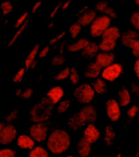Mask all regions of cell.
Listing matches in <instances>:
<instances>
[{"label": "cell", "instance_id": "ffe728a7", "mask_svg": "<svg viewBox=\"0 0 139 157\" xmlns=\"http://www.w3.org/2000/svg\"><path fill=\"white\" fill-rule=\"evenodd\" d=\"M90 43V41L86 38H81L74 43L69 44L67 47V49L69 52H80V51L82 52Z\"/></svg>", "mask_w": 139, "mask_h": 157}, {"label": "cell", "instance_id": "4316f807", "mask_svg": "<svg viewBox=\"0 0 139 157\" xmlns=\"http://www.w3.org/2000/svg\"><path fill=\"white\" fill-rule=\"evenodd\" d=\"M81 27L80 24L77 22V23L73 24L72 25L69 27V33H70L71 36L73 37V38H76L79 35L81 30Z\"/></svg>", "mask_w": 139, "mask_h": 157}, {"label": "cell", "instance_id": "9f6ffc18", "mask_svg": "<svg viewBox=\"0 0 139 157\" xmlns=\"http://www.w3.org/2000/svg\"><path fill=\"white\" fill-rule=\"evenodd\" d=\"M116 157H121V154H120V153H119V154H118L117 156H116Z\"/></svg>", "mask_w": 139, "mask_h": 157}, {"label": "cell", "instance_id": "7a4b0ae2", "mask_svg": "<svg viewBox=\"0 0 139 157\" xmlns=\"http://www.w3.org/2000/svg\"><path fill=\"white\" fill-rule=\"evenodd\" d=\"M54 104L48 98H41L29 111V119L34 123L45 122L51 117Z\"/></svg>", "mask_w": 139, "mask_h": 157}, {"label": "cell", "instance_id": "7dc6e473", "mask_svg": "<svg viewBox=\"0 0 139 157\" xmlns=\"http://www.w3.org/2000/svg\"><path fill=\"white\" fill-rule=\"evenodd\" d=\"M61 6H62V2H60V3H59V4L57 5L56 7H54V9L53 10V11H52L51 14V16H50V18H51V19H52V18H54V16L56 15L57 12H58V10H59V8L61 7Z\"/></svg>", "mask_w": 139, "mask_h": 157}, {"label": "cell", "instance_id": "9c48e42d", "mask_svg": "<svg viewBox=\"0 0 139 157\" xmlns=\"http://www.w3.org/2000/svg\"><path fill=\"white\" fill-rule=\"evenodd\" d=\"M17 131L12 124H7L0 130V143L2 145H7L17 138Z\"/></svg>", "mask_w": 139, "mask_h": 157}, {"label": "cell", "instance_id": "44dd1931", "mask_svg": "<svg viewBox=\"0 0 139 157\" xmlns=\"http://www.w3.org/2000/svg\"><path fill=\"white\" fill-rule=\"evenodd\" d=\"M99 45H98L96 42H90L87 47L81 52V55L83 56L87 57L90 59H92L94 57H96L98 56V52L99 51Z\"/></svg>", "mask_w": 139, "mask_h": 157}, {"label": "cell", "instance_id": "6f0895ef", "mask_svg": "<svg viewBox=\"0 0 139 157\" xmlns=\"http://www.w3.org/2000/svg\"><path fill=\"white\" fill-rule=\"evenodd\" d=\"M66 157H76V156H73V155H68V156Z\"/></svg>", "mask_w": 139, "mask_h": 157}, {"label": "cell", "instance_id": "ab89813d", "mask_svg": "<svg viewBox=\"0 0 139 157\" xmlns=\"http://www.w3.org/2000/svg\"><path fill=\"white\" fill-rule=\"evenodd\" d=\"M17 116H18V110H17V109H15V110H13L12 112H11L9 115L6 117V121H7V123H9V124L10 123H12V122H13L15 120L17 119Z\"/></svg>", "mask_w": 139, "mask_h": 157}, {"label": "cell", "instance_id": "ee69618b", "mask_svg": "<svg viewBox=\"0 0 139 157\" xmlns=\"http://www.w3.org/2000/svg\"><path fill=\"white\" fill-rule=\"evenodd\" d=\"M49 51H50V47H48V46L43 47V50H42V51L40 52V53H39V58H44V57L47 56V54H48V52H49Z\"/></svg>", "mask_w": 139, "mask_h": 157}, {"label": "cell", "instance_id": "c3c4849f", "mask_svg": "<svg viewBox=\"0 0 139 157\" xmlns=\"http://www.w3.org/2000/svg\"><path fill=\"white\" fill-rule=\"evenodd\" d=\"M41 5H42V2H41V1H38V2H36L33 7V13H35V12H37V10L41 7Z\"/></svg>", "mask_w": 139, "mask_h": 157}, {"label": "cell", "instance_id": "83f0119b", "mask_svg": "<svg viewBox=\"0 0 139 157\" xmlns=\"http://www.w3.org/2000/svg\"><path fill=\"white\" fill-rule=\"evenodd\" d=\"M71 73V68H69V67H66V68H64L63 70L59 73L58 74L54 76V80L55 81H62V80H64L68 78L70 76Z\"/></svg>", "mask_w": 139, "mask_h": 157}, {"label": "cell", "instance_id": "cb8c5ba5", "mask_svg": "<svg viewBox=\"0 0 139 157\" xmlns=\"http://www.w3.org/2000/svg\"><path fill=\"white\" fill-rule=\"evenodd\" d=\"M38 51H39V45L38 44L35 45L33 47V49L31 50L30 53L28 54L27 59H25V66L27 69L31 68L32 64L35 62V58L37 56V55H38Z\"/></svg>", "mask_w": 139, "mask_h": 157}, {"label": "cell", "instance_id": "8d00e7d4", "mask_svg": "<svg viewBox=\"0 0 139 157\" xmlns=\"http://www.w3.org/2000/svg\"><path fill=\"white\" fill-rule=\"evenodd\" d=\"M139 108L137 105H133L131 108L128 110L127 112V116L128 117L132 119V118H134L136 116H137V113H138Z\"/></svg>", "mask_w": 139, "mask_h": 157}, {"label": "cell", "instance_id": "5b68a950", "mask_svg": "<svg viewBox=\"0 0 139 157\" xmlns=\"http://www.w3.org/2000/svg\"><path fill=\"white\" fill-rule=\"evenodd\" d=\"M111 25V18L107 15H102L94 21L90 25V35L94 38H99L103 36L104 32L110 27Z\"/></svg>", "mask_w": 139, "mask_h": 157}, {"label": "cell", "instance_id": "1f68e13d", "mask_svg": "<svg viewBox=\"0 0 139 157\" xmlns=\"http://www.w3.org/2000/svg\"><path fill=\"white\" fill-rule=\"evenodd\" d=\"M51 64L54 66H60L65 62V58L63 56L62 54L55 55L51 59Z\"/></svg>", "mask_w": 139, "mask_h": 157}, {"label": "cell", "instance_id": "5bb4252c", "mask_svg": "<svg viewBox=\"0 0 139 157\" xmlns=\"http://www.w3.org/2000/svg\"><path fill=\"white\" fill-rule=\"evenodd\" d=\"M17 146L22 149L33 150L35 147V140L29 135L21 134L17 138Z\"/></svg>", "mask_w": 139, "mask_h": 157}, {"label": "cell", "instance_id": "11a10c76", "mask_svg": "<svg viewBox=\"0 0 139 157\" xmlns=\"http://www.w3.org/2000/svg\"><path fill=\"white\" fill-rule=\"evenodd\" d=\"M53 25H54V23H51L48 27H49V28H51V27H53Z\"/></svg>", "mask_w": 139, "mask_h": 157}, {"label": "cell", "instance_id": "277c9868", "mask_svg": "<svg viewBox=\"0 0 139 157\" xmlns=\"http://www.w3.org/2000/svg\"><path fill=\"white\" fill-rule=\"evenodd\" d=\"M73 96L78 103L87 105L94 99L95 96V91L93 86H91L90 84L83 83L76 88L73 92Z\"/></svg>", "mask_w": 139, "mask_h": 157}, {"label": "cell", "instance_id": "681fc988", "mask_svg": "<svg viewBox=\"0 0 139 157\" xmlns=\"http://www.w3.org/2000/svg\"><path fill=\"white\" fill-rule=\"evenodd\" d=\"M70 2H71V0H69V1H67L66 2H64V4H63V6H62V9L63 10L67 9V8L69 7V4H70Z\"/></svg>", "mask_w": 139, "mask_h": 157}, {"label": "cell", "instance_id": "e0dca14e", "mask_svg": "<svg viewBox=\"0 0 139 157\" xmlns=\"http://www.w3.org/2000/svg\"><path fill=\"white\" fill-rule=\"evenodd\" d=\"M81 113L82 114L85 121L90 122V124L94 122L97 119V112L95 110L94 106L92 105H86L83 107L81 109Z\"/></svg>", "mask_w": 139, "mask_h": 157}, {"label": "cell", "instance_id": "d4e9b609", "mask_svg": "<svg viewBox=\"0 0 139 157\" xmlns=\"http://www.w3.org/2000/svg\"><path fill=\"white\" fill-rule=\"evenodd\" d=\"M48 151L43 147L38 146L33 148L28 154V157H48Z\"/></svg>", "mask_w": 139, "mask_h": 157}, {"label": "cell", "instance_id": "bcb514c9", "mask_svg": "<svg viewBox=\"0 0 139 157\" xmlns=\"http://www.w3.org/2000/svg\"><path fill=\"white\" fill-rule=\"evenodd\" d=\"M133 70H134V73L137 76V78L139 79V58L135 62L134 66H133Z\"/></svg>", "mask_w": 139, "mask_h": 157}, {"label": "cell", "instance_id": "b9f144b4", "mask_svg": "<svg viewBox=\"0 0 139 157\" xmlns=\"http://www.w3.org/2000/svg\"><path fill=\"white\" fill-rule=\"evenodd\" d=\"M33 93V90L32 88H27V89H26L23 93H22L21 98H23V99H28V98H29L31 96H32Z\"/></svg>", "mask_w": 139, "mask_h": 157}, {"label": "cell", "instance_id": "d6a6232c", "mask_svg": "<svg viewBox=\"0 0 139 157\" xmlns=\"http://www.w3.org/2000/svg\"><path fill=\"white\" fill-rule=\"evenodd\" d=\"M108 7V2L107 1H99L95 4V10L102 13H105Z\"/></svg>", "mask_w": 139, "mask_h": 157}, {"label": "cell", "instance_id": "4fadbf2b", "mask_svg": "<svg viewBox=\"0 0 139 157\" xmlns=\"http://www.w3.org/2000/svg\"><path fill=\"white\" fill-rule=\"evenodd\" d=\"M85 123H86V121H85V118H84L82 114L81 113V112L75 113L68 121V125H69V128L75 130V131L81 129L85 125Z\"/></svg>", "mask_w": 139, "mask_h": 157}, {"label": "cell", "instance_id": "60d3db41", "mask_svg": "<svg viewBox=\"0 0 139 157\" xmlns=\"http://www.w3.org/2000/svg\"><path fill=\"white\" fill-rule=\"evenodd\" d=\"M64 35H65V31H63L62 33H59L58 35H56V36H55V37H54V38H52L50 40V44H51V45L55 44V43L59 42V40L61 39L62 38H64Z\"/></svg>", "mask_w": 139, "mask_h": 157}, {"label": "cell", "instance_id": "9a60e30c", "mask_svg": "<svg viewBox=\"0 0 139 157\" xmlns=\"http://www.w3.org/2000/svg\"><path fill=\"white\" fill-rule=\"evenodd\" d=\"M64 89L61 86H54L47 92V98H49L50 101L54 105L61 100V98L64 96Z\"/></svg>", "mask_w": 139, "mask_h": 157}, {"label": "cell", "instance_id": "ac0fdd59", "mask_svg": "<svg viewBox=\"0 0 139 157\" xmlns=\"http://www.w3.org/2000/svg\"><path fill=\"white\" fill-rule=\"evenodd\" d=\"M77 150L81 157H87L91 151V143L82 137L77 143Z\"/></svg>", "mask_w": 139, "mask_h": 157}, {"label": "cell", "instance_id": "484cf974", "mask_svg": "<svg viewBox=\"0 0 139 157\" xmlns=\"http://www.w3.org/2000/svg\"><path fill=\"white\" fill-rule=\"evenodd\" d=\"M115 137H116V134H115V132H114L112 127H111V125H107V126L106 127L105 136H104V139H105V142H106L107 145H112V143H113L114 142V139H115Z\"/></svg>", "mask_w": 139, "mask_h": 157}, {"label": "cell", "instance_id": "603a6c76", "mask_svg": "<svg viewBox=\"0 0 139 157\" xmlns=\"http://www.w3.org/2000/svg\"><path fill=\"white\" fill-rule=\"evenodd\" d=\"M92 86L94 88V91L98 93L99 94H103L106 93L107 86V83L105 80L100 79V78H97L94 82H93Z\"/></svg>", "mask_w": 139, "mask_h": 157}, {"label": "cell", "instance_id": "8992f818", "mask_svg": "<svg viewBox=\"0 0 139 157\" xmlns=\"http://www.w3.org/2000/svg\"><path fill=\"white\" fill-rule=\"evenodd\" d=\"M138 33L135 30H129L121 37V43L123 46L132 49L133 56L139 58V40Z\"/></svg>", "mask_w": 139, "mask_h": 157}, {"label": "cell", "instance_id": "7402d4cb", "mask_svg": "<svg viewBox=\"0 0 139 157\" xmlns=\"http://www.w3.org/2000/svg\"><path fill=\"white\" fill-rule=\"evenodd\" d=\"M131 102L130 91L125 86H122L119 91V103L121 107H126Z\"/></svg>", "mask_w": 139, "mask_h": 157}, {"label": "cell", "instance_id": "2e32d148", "mask_svg": "<svg viewBox=\"0 0 139 157\" xmlns=\"http://www.w3.org/2000/svg\"><path fill=\"white\" fill-rule=\"evenodd\" d=\"M97 18V13L94 10H88L78 18V23L81 26H88L94 22Z\"/></svg>", "mask_w": 139, "mask_h": 157}, {"label": "cell", "instance_id": "8fae6325", "mask_svg": "<svg viewBox=\"0 0 139 157\" xmlns=\"http://www.w3.org/2000/svg\"><path fill=\"white\" fill-rule=\"evenodd\" d=\"M115 61V55L111 52H100L95 58L96 62L102 68H105L113 64Z\"/></svg>", "mask_w": 139, "mask_h": 157}, {"label": "cell", "instance_id": "3957f363", "mask_svg": "<svg viewBox=\"0 0 139 157\" xmlns=\"http://www.w3.org/2000/svg\"><path fill=\"white\" fill-rule=\"evenodd\" d=\"M120 38V31L116 26H111L102 36L99 49L103 52H111L116 48V41Z\"/></svg>", "mask_w": 139, "mask_h": 157}, {"label": "cell", "instance_id": "db71d44e", "mask_svg": "<svg viewBox=\"0 0 139 157\" xmlns=\"http://www.w3.org/2000/svg\"><path fill=\"white\" fill-rule=\"evenodd\" d=\"M134 2H135V4H137L139 6V0H134Z\"/></svg>", "mask_w": 139, "mask_h": 157}, {"label": "cell", "instance_id": "816d5d0a", "mask_svg": "<svg viewBox=\"0 0 139 157\" xmlns=\"http://www.w3.org/2000/svg\"><path fill=\"white\" fill-rule=\"evenodd\" d=\"M4 126H5L4 124H3L2 122H1V124H0V130L3 129V128H4Z\"/></svg>", "mask_w": 139, "mask_h": 157}, {"label": "cell", "instance_id": "f1b7e54d", "mask_svg": "<svg viewBox=\"0 0 139 157\" xmlns=\"http://www.w3.org/2000/svg\"><path fill=\"white\" fill-rule=\"evenodd\" d=\"M1 9H2V14L7 16L12 12L13 7L10 1H4L1 3Z\"/></svg>", "mask_w": 139, "mask_h": 157}, {"label": "cell", "instance_id": "7c38bea8", "mask_svg": "<svg viewBox=\"0 0 139 157\" xmlns=\"http://www.w3.org/2000/svg\"><path fill=\"white\" fill-rule=\"evenodd\" d=\"M83 138H85L90 143H94L100 138V131L93 123L89 124L84 130Z\"/></svg>", "mask_w": 139, "mask_h": 157}, {"label": "cell", "instance_id": "4dcf8cb0", "mask_svg": "<svg viewBox=\"0 0 139 157\" xmlns=\"http://www.w3.org/2000/svg\"><path fill=\"white\" fill-rule=\"evenodd\" d=\"M28 20H27V21H25V23L23 25H22L21 27V28H20L17 31V33H15V35L13 36V38H12V39H11V41H10L9 44H8V47H11V46H12V45H13V43H14L16 41H17V38H19V36L21 35L22 33H23V31L24 30V29L26 28V26H27V25H28Z\"/></svg>", "mask_w": 139, "mask_h": 157}, {"label": "cell", "instance_id": "7bdbcfd3", "mask_svg": "<svg viewBox=\"0 0 139 157\" xmlns=\"http://www.w3.org/2000/svg\"><path fill=\"white\" fill-rule=\"evenodd\" d=\"M105 14H106L107 16H108L111 19V18H112V19H116V17H117V13H116V12L114 11L113 8L111 7H109L107 9Z\"/></svg>", "mask_w": 139, "mask_h": 157}, {"label": "cell", "instance_id": "f35d334b", "mask_svg": "<svg viewBox=\"0 0 139 157\" xmlns=\"http://www.w3.org/2000/svg\"><path fill=\"white\" fill-rule=\"evenodd\" d=\"M24 72H25V69L24 68H21L18 72L17 73V74L15 75L14 78H13V82H16V83H19L22 81L24 78Z\"/></svg>", "mask_w": 139, "mask_h": 157}, {"label": "cell", "instance_id": "52a82bcc", "mask_svg": "<svg viewBox=\"0 0 139 157\" xmlns=\"http://www.w3.org/2000/svg\"><path fill=\"white\" fill-rule=\"evenodd\" d=\"M30 136L38 143H43L48 136V127L44 122L34 123L29 129Z\"/></svg>", "mask_w": 139, "mask_h": 157}, {"label": "cell", "instance_id": "30bf717a", "mask_svg": "<svg viewBox=\"0 0 139 157\" xmlns=\"http://www.w3.org/2000/svg\"><path fill=\"white\" fill-rule=\"evenodd\" d=\"M120 103L114 98H110L107 101L106 108L107 115L111 121L116 122L120 117Z\"/></svg>", "mask_w": 139, "mask_h": 157}, {"label": "cell", "instance_id": "f6af8a7d", "mask_svg": "<svg viewBox=\"0 0 139 157\" xmlns=\"http://www.w3.org/2000/svg\"><path fill=\"white\" fill-rule=\"evenodd\" d=\"M131 90H132V92L134 94H139V86L137 84V83H132L131 85Z\"/></svg>", "mask_w": 139, "mask_h": 157}, {"label": "cell", "instance_id": "e575fe53", "mask_svg": "<svg viewBox=\"0 0 139 157\" xmlns=\"http://www.w3.org/2000/svg\"><path fill=\"white\" fill-rule=\"evenodd\" d=\"M69 78H70L71 82L73 85L77 84L79 81H80V76H79L77 71V69L75 68H71V73L70 76H69Z\"/></svg>", "mask_w": 139, "mask_h": 157}, {"label": "cell", "instance_id": "f546056e", "mask_svg": "<svg viewBox=\"0 0 139 157\" xmlns=\"http://www.w3.org/2000/svg\"><path fill=\"white\" fill-rule=\"evenodd\" d=\"M69 106H70V101L69 99H65V100L61 101L57 107V113H64L68 109H69Z\"/></svg>", "mask_w": 139, "mask_h": 157}, {"label": "cell", "instance_id": "f5cc1de1", "mask_svg": "<svg viewBox=\"0 0 139 157\" xmlns=\"http://www.w3.org/2000/svg\"><path fill=\"white\" fill-rule=\"evenodd\" d=\"M36 64H37V63H36V61H35V62H34V63H33V64H32V66H31V68H35Z\"/></svg>", "mask_w": 139, "mask_h": 157}, {"label": "cell", "instance_id": "d6986e66", "mask_svg": "<svg viewBox=\"0 0 139 157\" xmlns=\"http://www.w3.org/2000/svg\"><path fill=\"white\" fill-rule=\"evenodd\" d=\"M101 66H99L94 61L87 67V69L85 73V77L89 79H95V78H98L99 74L101 73Z\"/></svg>", "mask_w": 139, "mask_h": 157}, {"label": "cell", "instance_id": "ba28073f", "mask_svg": "<svg viewBox=\"0 0 139 157\" xmlns=\"http://www.w3.org/2000/svg\"><path fill=\"white\" fill-rule=\"evenodd\" d=\"M124 72L122 64L119 63H114L113 64L107 67L102 71V78L107 82H114L120 78Z\"/></svg>", "mask_w": 139, "mask_h": 157}, {"label": "cell", "instance_id": "836d02e7", "mask_svg": "<svg viewBox=\"0 0 139 157\" xmlns=\"http://www.w3.org/2000/svg\"><path fill=\"white\" fill-rule=\"evenodd\" d=\"M130 22L135 29L139 30V12H135L133 13L130 17Z\"/></svg>", "mask_w": 139, "mask_h": 157}, {"label": "cell", "instance_id": "74e56055", "mask_svg": "<svg viewBox=\"0 0 139 157\" xmlns=\"http://www.w3.org/2000/svg\"><path fill=\"white\" fill-rule=\"evenodd\" d=\"M28 13L27 12H24L23 15H22L21 17H20L19 19L17 20V23H16V25H15V27L17 29H20L22 25H23L25 23L24 21H27V18H28Z\"/></svg>", "mask_w": 139, "mask_h": 157}, {"label": "cell", "instance_id": "f907efd6", "mask_svg": "<svg viewBox=\"0 0 139 157\" xmlns=\"http://www.w3.org/2000/svg\"><path fill=\"white\" fill-rule=\"evenodd\" d=\"M22 90L21 89H17V92H16V95H17V97H20V96H21V94H22Z\"/></svg>", "mask_w": 139, "mask_h": 157}, {"label": "cell", "instance_id": "6da1fadb", "mask_svg": "<svg viewBox=\"0 0 139 157\" xmlns=\"http://www.w3.org/2000/svg\"><path fill=\"white\" fill-rule=\"evenodd\" d=\"M71 138L69 133L64 129H55L47 138V147L53 154H62L70 147Z\"/></svg>", "mask_w": 139, "mask_h": 157}, {"label": "cell", "instance_id": "d590c367", "mask_svg": "<svg viewBox=\"0 0 139 157\" xmlns=\"http://www.w3.org/2000/svg\"><path fill=\"white\" fill-rule=\"evenodd\" d=\"M0 157H17V153L10 148H3L0 151Z\"/></svg>", "mask_w": 139, "mask_h": 157}]
</instances>
